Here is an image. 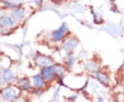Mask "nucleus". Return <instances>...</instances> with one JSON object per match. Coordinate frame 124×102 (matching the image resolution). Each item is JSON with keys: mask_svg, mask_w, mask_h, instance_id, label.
Returning <instances> with one entry per match:
<instances>
[{"mask_svg": "<svg viewBox=\"0 0 124 102\" xmlns=\"http://www.w3.org/2000/svg\"><path fill=\"white\" fill-rule=\"evenodd\" d=\"M66 26L65 24H63V25L60 28V29H59L57 31L54 33V39L56 40L60 39L62 37H63V33L66 32Z\"/></svg>", "mask_w": 124, "mask_h": 102, "instance_id": "1", "label": "nucleus"}, {"mask_svg": "<svg viewBox=\"0 0 124 102\" xmlns=\"http://www.w3.org/2000/svg\"><path fill=\"white\" fill-rule=\"evenodd\" d=\"M53 68H46L43 71V75L45 79L47 80L50 79L53 77Z\"/></svg>", "mask_w": 124, "mask_h": 102, "instance_id": "2", "label": "nucleus"}, {"mask_svg": "<svg viewBox=\"0 0 124 102\" xmlns=\"http://www.w3.org/2000/svg\"><path fill=\"white\" fill-rule=\"evenodd\" d=\"M35 82L37 87H41L43 84V81L39 77H36L35 78Z\"/></svg>", "mask_w": 124, "mask_h": 102, "instance_id": "3", "label": "nucleus"}, {"mask_svg": "<svg viewBox=\"0 0 124 102\" xmlns=\"http://www.w3.org/2000/svg\"><path fill=\"white\" fill-rule=\"evenodd\" d=\"M57 1H60V0H57Z\"/></svg>", "mask_w": 124, "mask_h": 102, "instance_id": "4", "label": "nucleus"}, {"mask_svg": "<svg viewBox=\"0 0 124 102\" xmlns=\"http://www.w3.org/2000/svg\"></svg>", "mask_w": 124, "mask_h": 102, "instance_id": "5", "label": "nucleus"}]
</instances>
